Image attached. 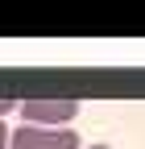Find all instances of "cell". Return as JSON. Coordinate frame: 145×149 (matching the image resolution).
<instances>
[{
	"label": "cell",
	"mask_w": 145,
	"mask_h": 149,
	"mask_svg": "<svg viewBox=\"0 0 145 149\" xmlns=\"http://www.w3.org/2000/svg\"><path fill=\"white\" fill-rule=\"evenodd\" d=\"M21 120L38 128H70V120L79 116L75 95H21Z\"/></svg>",
	"instance_id": "cell-1"
},
{
	"label": "cell",
	"mask_w": 145,
	"mask_h": 149,
	"mask_svg": "<svg viewBox=\"0 0 145 149\" xmlns=\"http://www.w3.org/2000/svg\"><path fill=\"white\" fill-rule=\"evenodd\" d=\"M13 149H79V133H70V128L21 124V128L13 133Z\"/></svg>",
	"instance_id": "cell-2"
},
{
	"label": "cell",
	"mask_w": 145,
	"mask_h": 149,
	"mask_svg": "<svg viewBox=\"0 0 145 149\" xmlns=\"http://www.w3.org/2000/svg\"><path fill=\"white\" fill-rule=\"evenodd\" d=\"M13 108H21V95H8V91H0V116H4V112H13Z\"/></svg>",
	"instance_id": "cell-3"
},
{
	"label": "cell",
	"mask_w": 145,
	"mask_h": 149,
	"mask_svg": "<svg viewBox=\"0 0 145 149\" xmlns=\"http://www.w3.org/2000/svg\"><path fill=\"white\" fill-rule=\"evenodd\" d=\"M0 149H13V133H8L4 124H0Z\"/></svg>",
	"instance_id": "cell-4"
},
{
	"label": "cell",
	"mask_w": 145,
	"mask_h": 149,
	"mask_svg": "<svg viewBox=\"0 0 145 149\" xmlns=\"http://www.w3.org/2000/svg\"><path fill=\"white\" fill-rule=\"evenodd\" d=\"M91 149H112V145H91Z\"/></svg>",
	"instance_id": "cell-5"
}]
</instances>
